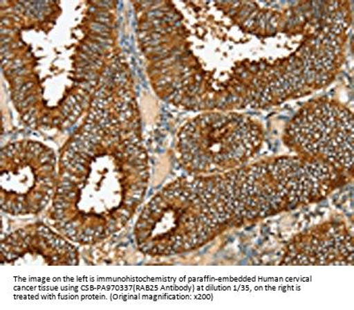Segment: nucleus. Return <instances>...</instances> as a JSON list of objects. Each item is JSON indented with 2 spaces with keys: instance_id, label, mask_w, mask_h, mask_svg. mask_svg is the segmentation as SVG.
<instances>
[{
  "instance_id": "obj_1",
  "label": "nucleus",
  "mask_w": 354,
  "mask_h": 310,
  "mask_svg": "<svg viewBox=\"0 0 354 310\" xmlns=\"http://www.w3.org/2000/svg\"><path fill=\"white\" fill-rule=\"evenodd\" d=\"M349 1L150 2L155 90L194 111L270 109L330 85L346 58Z\"/></svg>"
},
{
  "instance_id": "obj_2",
  "label": "nucleus",
  "mask_w": 354,
  "mask_h": 310,
  "mask_svg": "<svg viewBox=\"0 0 354 310\" xmlns=\"http://www.w3.org/2000/svg\"><path fill=\"white\" fill-rule=\"evenodd\" d=\"M264 138L263 125L254 117L207 111L183 126L177 152L180 163L192 175H216L248 165Z\"/></svg>"
},
{
  "instance_id": "obj_3",
  "label": "nucleus",
  "mask_w": 354,
  "mask_h": 310,
  "mask_svg": "<svg viewBox=\"0 0 354 310\" xmlns=\"http://www.w3.org/2000/svg\"><path fill=\"white\" fill-rule=\"evenodd\" d=\"M354 120L339 101L321 98L298 111L283 131V143L302 159L326 164L352 179Z\"/></svg>"
},
{
  "instance_id": "obj_4",
  "label": "nucleus",
  "mask_w": 354,
  "mask_h": 310,
  "mask_svg": "<svg viewBox=\"0 0 354 310\" xmlns=\"http://www.w3.org/2000/svg\"><path fill=\"white\" fill-rule=\"evenodd\" d=\"M353 235L347 224L330 220L294 236L283 249L281 265L353 264Z\"/></svg>"
}]
</instances>
